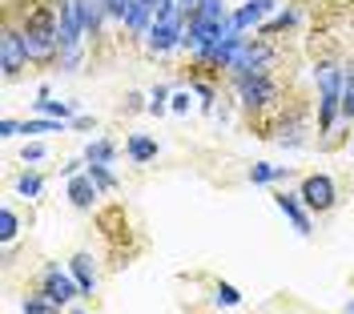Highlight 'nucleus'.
I'll use <instances>...</instances> for the list:
<instances>
[{"instance_id":"nucleus-1","label":"nucleus","mask_w":354,"mask_h":314,"mask_svg":"<svg viewBox=\"0 0 354 314\" xmlns=\"http://www.w3.org/2000/svg\"><path fill=\"white\" fill-rule=\"evenodd\" d=\"M24 41H28V61H53L57 48H61V21L53 8H32L24 17Z\"/></svg>"},{"instance_id":"nucleus-28","label":"nucleus","mask_w":354,"mask_h":314,"mask_svg":"<svg viewBox=\"0 0 354 314\" xmlns=\"http://www.w3.org/2000/svg\"><path fill=\"white\" fill-rule=\"evenodd\" d=\"M177 8H181V21H185L194 8H201V0H177Z\"/></svg>"},{"instance_id":"nucleus-14","label":"nucleus","mask_w":354,"mask_h":314,"mask_svg":"<svg viewBox=\"0 0 354 314\" xmlns=\"http://www.w3.org/2000/svg\"><path fill=\"white\" fill-rule=\"evenodd\" d=\"M113 157H117V145H113L109 137H101V141H93L85 149V165H93V161H101V165H109Z\"/></svg>"},{"instance_id":"nucleus-12","label":"nucleus","mask_w":354,"mask_h":314,"mask_svg":"<svg viewBox=\"0 0 354 314\" xmlns=\"http://www.w3.org/2000/svg\"><path fill=\"white\" fill-rule=\"evenodd\" d=\"M125 149H129V157L137 161V165H145V161H153L157 157V141L153 137H145V133H133Z\"/></svg>"},{"instance_id":"nucleus-17","label":"nucleus","mask_w":354,"mask_h":314,"mask_svg":"<svg viewBox=\"0 0 354 314\" xmlns=\"http://www.w3.org/2000/svg\"><path fill=\"white\" fill-rule=\"evenodd\" d=\"M24 314H57V302H53V298H44V294L37 290V294H28V298H24Z\"/></svg>"},{"instance_id":"nucleus-5","label":"nucleus","mask_w":354,"mask_h":314,"mask_svg":"<svg viewBox=\"0 0 354 314\" xmlns=\"http://www.w3.org/2000/svg\"><path fill=\"white\" fill-rule=\"evenodd\" d=\"M238 93H242V105L245 109H262L278 97V85L270 81V73H238Z\"/></svg>"},{"instance_id":"nucleus-7","label":"nucleus","mask_w":354,"mask_h":314,"mask_svg":"<svg viewBox=\"0 0 354 314\" xmlns=\"http://www.w3.org/2000/svg\"><path fill=\"white\" fill-rule=\"evenodd\" d=\"M274 205H278L290 222H294V230H298L302 238H310V210L302 205L298 190H274Z\"/></svg>"},{"instance_id":"nucleus-21","label":"nucleus","mask_w":354,"mask_h":314,"mask_svg":"<svg viewBox=\"0 0 354 314\" xmlns=\"http://www.w3.org/2000/svg\"><path fill=\"white\" fill-rule=\"evenodd\" d=\"M294 21H298V12H294V8H286V12H278L270 24H262V37H270V33H282V28H290Z\"/></svg>"},{"instance_id":"nucleus-31","label":"nucleus","mask_w":354,"mask_h":314,"mask_svg":"<svg viewBox=\"0 0 354 314\" xmlns=\"http://www.w3.org/2000/svg\"><path fill=\"white\" fill-rule=\"evenodd\" d=\"M73 314H88V311H73Z\"/></svg>"},{"instance_id":"nucleus-3","label":"nucleus","mask_w":354,"mask_h":314,"mask_svg":"<svg viewBox=\"0 0 354 314\" xmlns=\"http://www.w3.org/2000/svg\"><path fill=\"white\" fill-rule=\"evenodd\" d=\"M298 198H302V205H306L310 214H330L334 205H338V185L326 174H306V178L298 181Z\"/></svg>"},{"instance_id":"nucleus-25","label":"nucleus","mask_w":354,"mask_h":314,"mask_svg":"<svg viewBox=\"0 0 354 314\" xmlns=\"http://www.w3.org/2000/svg\"><path fill=\"white\" fill-rule=\"evenodd\" d=\"M17 133H21V121L4 117V121H0V137H17Z\"/></svg>"},{"instance_id":"nucleus-22","label":"nucleus","mask_w":354,"mask_h":314,"mask_svg":"<svg viewBox=\"0 0 354 314\" xmlns=\"http://www.w3.org/2000/svg\"><path fill=\"white\" fill-rule=\"evenodd\" d=\"M88 178L97 181L101 190H117V178H113V174L105 169V165H101V161H93V165H88Z\"/></svg>"},{"instance_id":"nucleus-9","label":"nucleus","mask_w":354,"mask_h":314,"mask_svg":"<svg viewBox=\"0 0 354 314\" xmlns=\"http://www.w3.org/2000/svg\"><path fill=\"white\" fill-rule=\"evenodd\" d=\"M68 202L77 205V210H88V205L97 202V194H101V185H97V181L88 178V174H73V178H68Z\"/></svg>"},{"instance_id":"nucleus-27","label":"nucleus","mask_w":354,"mask_h":314,"mask_svg":"<svg viewBox=\"0 0 354 314\" xmlns=\"http://www.w3.org/2000/svg\"><path fill=\"white\" fill-rule=\"evenodd\" d=\"M24 161H41V157H44V145H24Z\"/></svg>"},{"instance_id":"nucleus-30","label":"nucleus","mask_w":354,"mask_h":314,"mask_svg":"<svg viewBox=\"0 0 354 314\" xmlns=\"http://www.w3.org/2000/svg\"><path fill=\"white\" fill-rule=\"evenodd\" d=\"M346 314H354V298H351V302H346Z\"/></svg>"},{"instance_id":"nucleus-10","label":"nucleus","mask_w":354,"mask_h":314,"mask_svg":"<svg viewBox=\"0 0 354 314\" xmlns=\"http://www.w3.org/2000/svg\"><path fill=\"white\" fill-rule=\"evenodd\" d=\"M181 37H185L181 17L169 21V24H153V28H149V48H153V53H169L174 45H181Z\"/></svg>"},{"instance_id":"nucleus-11","label":"nucleus","mask_w":354,"mask_h":314,"mask_svg":"<svg viewBox=\"0 0 354 314\" xmlns=\"http://www.w3.org/2000/svg\"><path fill=\"white\" fill-rule=\"evenodd\" d=\"M68 270H73V278H77L81 294H93V290H97V266H93V258H88V254H73Z\"/></svg>"},{"instance_id":"nucleus-18","label":"nucleus","mask_w":354,"mask_h":314,"mask_svg":"<svg viewBox=\"0 0 354 314\" xmlns=\"http://www.w3.org/2000/svg\"><path fill=\"white\" fill-rule=\"evenodd\" d=\"M214 302L218 306H238L242 294H238V286H230V282H214Z\"/></svg>"},{"instance_id":"nucleus-6","label":"nucleus","mask_w":354,"mask_h":314,"mask_svg":"<svg viewBox=\"0 0 354 314\" xmlns=\"http://www.w3.org/2000/svg\"><path fill=\"white\" fill-rule=\"evenodd\" d=\"M41 294H44V298H53V302H57V311H61V306H68L73 298H81V286H77V278H68L61 266H44Z\"/></svg>"},{"instance_id":"nucleus-15","label":"nucleus","mask_w":354,"mask_h":314,"mask_svg":"<svg viewBox=\"0 0 354 314\" xmlns=\"http://www.w3.org/2000/svg\"><path fill=\"white\" fill-rule=\"evenodd\" d=\"M37 109L44 113V117H61V121H73L77 117V105H65V101H48L41 93V101H37Z\"/></svg>"},{"instance_id":"nucleus-2","label":"nucleus","mask_w":354,"mask_h":314,"mask_svg":"<svg viewBox=\"0 0 354 314\" xmlns=\"http://www.w3.org/2000/svg\"><path fill=\"white\" fill-rule=\"evenodd\" d=\"M342 85H346V73L338 65H322L318 68V133H330L334 117L342 113Z\"/></svg>"},{"instance_id":"nucleus-24","label":"nucleus","mask_w":354,"mask_h":314,"mask_svg":"<svg viewBox=\"0 0 354 314\" xmlns=\"http://www.w3.org/2000/svg\"><path fill=\"white\" fill-rule=\"evenodd\" d=\"M165 97H169V89H165V85H157V89H153V101H149V113H157V117H161V113L169 109V105H165Z\"/></svg>"},{"instance_id":"nucleus-16","label":"nucleus","mask_w":354,"mask_h":314,"mask_svg":"<svg viewBox=\"0 0 354 314\" xmlns=\"http://www.w3.org/2000/svg\"><path fill=\"white\" fill-rule=\"evenodd\" d=\"M17 234H21V218H17L12 205H4V210H0V242H12Z\"/></svg>"},{"instance_id":"nucleus-20","label":"nucleus","mask_w":354,"mask_h":314,"mask_svg":"<svg viewBox=\"0 0 354 314\" xmlns=\"http://www.w3.org/2000/svg\"><path fill=\"white\" fill-rule=\"evenodd\" d=\"M342 117L354 121V68H346V85H342Z\"/></svg>"},{"instance_id":"nucleus-26","label":"nucleus","mask_w":354,"mask_h":314,"mask_svg":"<svg viewBox=\"0 0 354 314\" xmlns=\"http://www.w3.org/2000/svg\"><path fill=\"white\" fill-rule=\"evenodd\" d=\"M194 89H198L201 105H205V109H214V89H209V85H194Z\"/></svg>"},{"instance_id":"nucleus-8","label":"nucleus","mask_w":354,"mask_h":314,"mask_svg":"<svg viewBox=\"0 0 354 314\" xmlns=\"http://www.w3.org/2000/svg\"><path fill=\"white\" fill-rule=\"evenodd\" d=\"M274 8H278V0H245L242 8H238V12H234V17H230V24H234V28H238V33H245V28H250V24H262L266 17H270V12H274Z\"/></svg>"},{"instance_id":"nucleus-29","label":"nucleus","mask_w":354,"mask_h":314,"mask_svg":"<svg viewBox=\"0 0 354 314\" xmlns=\"http://www.w3.org/2000/svg\"><path fill=\"white\" fill-rule=\"evenodd\" d=\"M189 109V97H185V93H177L174 97V113H185Z\"/></svg>"},{"instance_id":"nucleus-13","label":"nucleus","mask_w":354,"mask_h":314,"mask_svg":"<svg viewBox=\"0 0 354 314\" xmlns=\"http://www.w3.org/2000/svg\"><path fill=\"white\" fill-rule=\"evenodd\" d=\"M286 174H290V165H266V161L250 165V181H254V185H270V181H282Z\"/></svg>"},{"instance_id":"nucleus-23","label":"nucleus","mask_w":354,"mask_h":314,"mask_svg":"<svg viewBox=\"0 0 354 314\" xmlns=\"http://www.w3.org/2000/svg\"><path fill=\"white\" fill-rule=\"evenodd\" d=\"M129 4H133V0H105L109 17H113V21H121V24H125V17H129Z\"/></svg>"},{"instance_id":"nucleus-19","label":"nucleus","mask_w":354,"mask_h":314,"mask_svg":"<svg viewBox=\"0 0 354 314\" xmlns=\"http://www.w3.org/2000/svg\"><path fill=\"white\" fill-rule=\"evenodd\" d=\"M41 185H44L41 174H21V178H17V190H21V198H37V194H41Z\"/></svg>"},{"instance_id":"nucleus-4","label":"nucleus","mask_w":354,"mask_h":314,"mask_svg":"<svg viewBox=\"0 0 354 314\" xmlns=\"http://www.w3.org/2000/svg\"><path fill=\"white\" fill-rule=\"evenodd\" d=\"M24 65H28L24 28H4V37H0V68H4V81H17Z\"/></svg>"}]
</instances>
